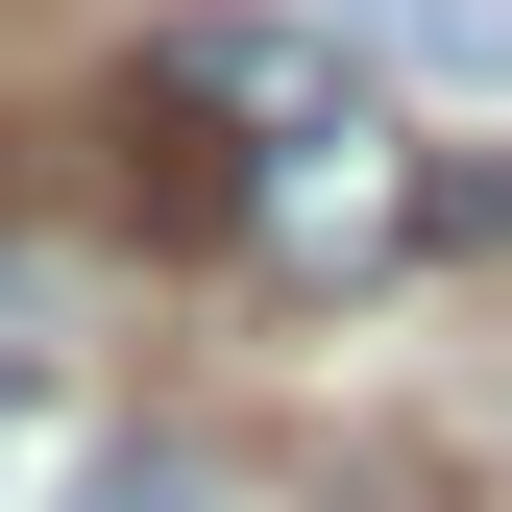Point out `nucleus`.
I'll list each match as a JSON object with an SVG mask.
<instances>
[{"mask_svg": "<svg viewBox=\"0 0 512 512\" xmlns=\"http://www.w3.org/2000/svg\"><path fill=\"white\" fill-rule=\"evenodd\" d=\"M220 244H244V293H391L415 244H439V147H415L391 98H342V122H293V147H244Z\"/></svg>", "mask_w": 512, "mask_h": 512, "instance_id": "f257e3e1", "label": "nucleus"}, {"mask_svg": "<svg viewBox=\"0 0 512 512\" xmlns=\"http://www.w3.org/2000/svg\"><path fill=\"white\" fill-rule=\"evenodd\" d=\"M366 49H415V74H512V0H342Z\"/></svg>", "mask_w": 512, "mask_h": 512, "instance_id": "f03ea898", "label": "nucleus"}, {"mask_svg": "<svg viewBox=\"0 0 512 512\" xmlns=\"http://www.w3.org/2000/svg\"><path fill=\"white\" fill-rule=\"evenodd\" d=\"M74 512H220V464H196V439H98Z\"/></svg>", "mask_w": 512, "mask_h": 512, "instance_id": "7ed1b4c3", "label": "nucleus"}, {"mask_svg": "<svg viewBox=\"0 0 512 512\" xmlns=\"http://www.w3.org/2000/svg\"><path fill=\"white\" fill-rule=\"evenodd\" d=\"M439 244H512V171H439Z\"/></svg>", "mask_w": 512, "mask_h": 512, "instance_id": "20e7f679", "label": "nucleus"}]
</instances>
